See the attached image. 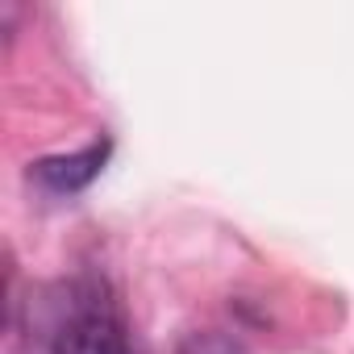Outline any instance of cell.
Instances as JSON below:
<instances>
[{
    "instance_id": "obj_1",
    "label": "cell",
    "mask_w": 354,
    "mask_h": 354,
    "mask_svg": "<svg viewBox=\"0 0 354 354\" xmlns=\"http://www.w3.org/2000/svg\"><path fill=\"white\" fill-rule=\"evenodd\" d=\"M55 354H133L125 317L100 288L71 300L67 317L55 325Z\"/></svg>"
},
{
    "instance_id": "obj_2",
    "label": "cell",
    "mask_w": 354,
    "mask_h": 354,
    "mask_svg": "<svg viewBox=\"0 0 354 354\" xmlns=\"http://www.w3.org/2000/svg\"><path fill=\"white\" fill-rule=\"evenodd\" d=\"M109 150H113V142L100 138V142H92V146H84V150H75V154L42 158V162L30 171V180H38L42 188H50V192H59V196H63V192H80V188H88L96 175H100Z\"/></svg>"
}]
</instances>
